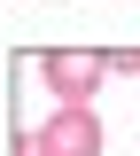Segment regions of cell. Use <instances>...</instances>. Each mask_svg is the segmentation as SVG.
I'll return each instance as SVG.
<instances>
[{
	"mask_svg": "<svg viewBox=\"0 0 140 156\" xmlns=\"http://www.w3.org/2000/svg\"><path fill=\"white\" fill-rule=\"evenodd\" d=\"M39 78H47V94H55L62 109H94L101 78H109V55H78V47H62V55L39 62Z\"/></svg>",
	"mask_w": 140,
	"mask_h": 156,
	"instance_id": "6da1fadb",
	"label": "cell"
},
{
	"mask_svg": "<svg viewBox=\"0 0 140 156\" xmlns=\"http://www.w3.org/2000/svg\"><path fill=\"white\" fill-rule=\"evenodd\" d=\"M39 148L47 156H101V117L94 109H55L39 125Z\"/></svg>",
	"mask_w": 140,
	"mask_h": 156,
	"instance_id": "7a4b0ae2",
	"label": "cell"
},
{
	"mask_svg": "<svg viewBox=\"0 0 140 156\" xmlns=\"http://www.w3.org/2000/svg\"><path fill=\"white\" fill-rule=\"evenodd\" d=\"M8 156H47V148H39V133H8Z\"/></svg>",
	"mask_w": 140,
	"mask_h": 156,
	"instance_id": "3957f363",
	"label": "cell"
}]
</instances>
